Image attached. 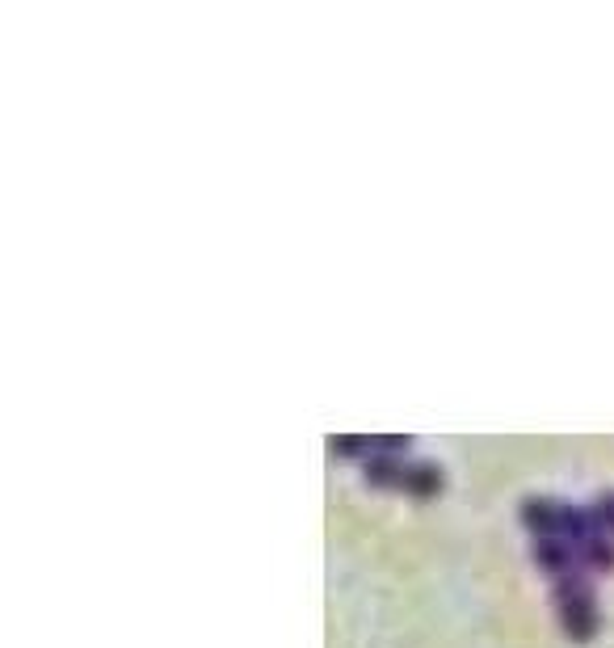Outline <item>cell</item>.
I'll return each instance as SVG.
<instances>
[{
	"label": "cell",
	"mask_w": 614,
	"mask_h": 648,
	"mask_svg": "<svg viewBox=\"0 0 614 648\" xmlns=\"http://www.w3.org/2000/svg\"><path fill=\"white\" fill-rule=\"evenodd\" d=\"M560 615H564V627L572 640H585L593 632V594L585 590L581 577H564L560 581Z\"/></svg>",
	"instance_id": "1"
},
{
	"label": "cell",
	"mask_w": 614,
	"mask_h": 648,
	"mask_svg": "<svg viewBox=\"0 0 614 648\" xmlns=\"http://www.w3.org/2000/svg\"><path fill=\"white\" fill-rule=\"evenodd\" d=\"M404 489H408V493H417V497L438 493V489H442V472L434 468V463H417V468H408Z\"/></svg>",
	"instance_id": "2"
},
{
	"label": "cell",
	"mask_w": 614,
	"mask_h": 648,
	"mask_svg": "<svg viewBox=\"0 0 614 648\" xmlns=\"http://www.w3.org/2000/svg\"><path fill=\"white\" fill-rule=\"evenodd\" d=\"M404 476H408V468H400V463L392 459V455H375L371 463H366V480L371 484H404Z\"/></svg>",
	"instance_id": "3"
},
{
	"label": "cell",
	"mask_w": 614,
	"mask_h": 648,
	"mask_svg": "<svg viewBox=\"0 0 614 648\" xmlns=\"http://www.w3.org/2000/svg\"><path fill=\"white\" fill-rule=\"evenodd\" d=\"M556 510H551V501H526V522L530 526H543V531L551 535V531H556Z\"/></svg>",
	"instance_id": "4"
},
{
	"label": "cell",
	"mask_w": 614,
	"mask_h": 648,
	"mask_svg": "<svg viewBox=\"0 0 614 648\" xmlns=\"http://www.w3.org/2000/svg\"><path fill=\"white\" fill-rule=\"evenodd\" d=\"M535 556L547 564V569H564V560H568V548H560V543H551V539H539V548H535Z\"/></svg>",
	"instance_id": "5"
},
{
	"label": "cell",
	"mask_w": 614,
	"mask_h": 648,
	"mask_svg": "<svg viewBox=\"0 0 614 648\" xmlns=\"http://www.w3.org/2000/svg\"><path fill=\"white\" fill-rule=\"evenodd\" d=\"M589 560L602 564V569H610V564H614V548H610V543H602V539H593L589 543Z\"/></svg>",
	"instance_id": "6"
},
{
	"label": "cell",
	"mask_w": 614,
	"mask_h": 648,
	"mask_svg": "<svg viewBox=\"0 0 614 648\" xmlns=\"http://www.w3.org/2000/svg\"><path fill=\"white\" fill-rule=\"evenodd\" d=\"M598 518L614 526V497H602V501H598Z\"/></svg>",
	"instance_id": "7"
}]
</instances>
